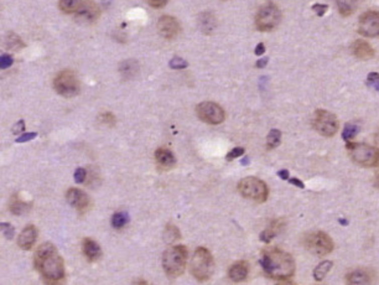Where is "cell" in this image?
Returning <instances> with one entry per match:
<instances>
[{"label":"cell","instance_id":"cell-1","mask_svg":"<svg viewBox=\"0 0 379 285\" xmlns=\"http://www.w3.org/2000/svg\"><path fill=\"white\" fill-rule=\"evenodd\" d=\"M260 264L264 274L274 280H287L295 273V262L294 258L285 250L276 247L263 250L260 258Z\"/></svg>","mask_w":379,"mask_h":285},{"label":"cell","instance_id":"cell-2","mask_svg":"<svg viewBox=\"0 0 379 285\" xmlns=\"http://www.w3.org/2000/svg\"><path fill=\"white\" fill-rule=\"evenodd\" d=\"M34 264L45 280L55 283L65 278V263L52 243H44L37 248Z\"/></svg>","mask_w":379,"mask_h":285},{"label":"cell","instance_id":"cell-3","mask_svg":"<svg viewBox=\"0 0 379 285\" xmlns=\"http://www.w3.org/2000/svg\"><path fill=\"white\" fill-rule=\"evenodd\" d=\"M187 263V249L185 246H173L162 254V268L169 278L175 279L185 271Z\"/></svg>","mask_w":379,"mask_h":285},{"label":"cell","instance_id":"cell-4","mask_svg":"<svg viewBox=\"0 0 379 285\" xmlns=\"http://www.w3.org/2000/svg\"><path fill=\"white\" fill-rule=\"evenodd\" d=\"M190 270L199 281L207 280L213 270V257L210 250L204 247L195 250L194 257L190 263Z\"/></svg>","mask_w":379,"mask_h":285},{"label":"cell","instance_id":"cell-5","mask_svg":"<svg viewBox=\"0 0 379 285\" xmlns=\"http://www.w3.org/2000/svg\"><path fill=\"white\" fill-rule=\"evenodd\" d=\"M347 150L349 156L356 164L365 167H373L379 165V153L375 148L359 143H347Z\"/></svg>","mask_w":379,"mask_h":285},{"label":"cell","instance_id":"cell-6","mask_svg":"<svg viewBox=\"0 0 379 285\" xmlns=\"http://www.w3.org/2000/svg\"><path fill=\"white\" fill-rule=\"evenodd\" d=\"M238 190L244 199L252 200V201L258 202V204L265 202L269 195L266 183L253 176L243 178L238 185Z\"/></svg>","mask_w":379,"mask_h":285},{"label":"cell","instance_id":"cell-7","mask_svg":"<svg viewBox=\"0 0 379 285\" xmlns=\"http://www.w3.org/2000/svg\"><path fill=\"white\" fill-rule=\"evenodd\" d=\"M312 127L322 137L331 138L338 132L340 123L333 113L325 109H317L312 117Z\"/></svg>","mask_w":379,"mask_h":285},{"label":"cell","instance_id":"cell-8","mask_svg":"<svg viewBox=\"0 0 379 285\" xmlns=\"http://www.w3.org/2000/svg\"><path fill=\"white\" fill-rule=\"evenodd\" d=\"M304 247L312 254L324 257L333 250V242L331 237L325 232H312L304 237Z\"/></svg>","mask_w":379,"mask_h":285},{"label":"cell","instance_id":"cell-9","mask_svg":"<svg viewBox=\"0 0 379 285\" xmlns=\"http://www.w3.org/2000/svg\"><path fill=\"white\" fill-rule=\"evenodd\" d=\"M281 20L279 8L274 3L269 2L264 4L258 10L257 17H255V26L259 31H270L279 25Z\"/></svg>","mask_w":379,"mask_h":285},{"label":"cell","instance_id":"cell-10","mask_svg":"<svg viewBox=\"0 0 379 285\" xmlns=\"http://www.w3.org/2000/svg\"><path fill=\"white\" fill-rule=\"evenodd\" d=\"M53 88L62 97H74L79 92V81L76 73L69 70H63L58 72L53 78Z\"/></svg>","mask_w":379,"mask_h":285},{"label":"cell","instance_id":"cell-11","mask_svg":"<svg viewBox=\"0 0 379 285\" xmlns=\"http://www.w3.org/2000/svg\"><path fill=\"white\" fill-rule=\"evenodd\" d=\"M196 113L201 121L208 124H220L224 121V111L213 102H202L196 107Z\"/></svg>","mask_w":379,"mask_h":285},{"label":"cell","instance_id":"cell-12","mask_svg":"<svg viewBox=\"0 0 379 285\" xmlns=\"http://www.w3.org/2000/svg\"><path fill=\"white\" fill-rule=\"evenodd\" d=\"M358 33L365 37H379L378 12H367L359 18Z\"/></svg>","mask_w":379,"mask_h":285},{"label":"cell","instance_id":"cell-13","mask_svg":"<svg viewBox=\"0 0 379 285\" xmlns=\"http://www.w3.org/2000/svg\"><path fill=\"white\" fill-rule=\"evenodd\" d=\"M101 15V9L94 2H87L74 13V19L77 23L88 25V24H93L97 21V19Z\"/></svg>","mask_w":379,"mask_h":285},{"label":"cell","instance_id":"cell-14","mask_svg":"<svg viewBox=\"0 0 379 285\" xmlns=\"http://www.w3.org/2000/svg\"><path fill=\"white\" fill-rule=\"evenodd\" d=\"M157 30H159L160 35L165 37V39L173 40L180 34L181 26L177 19L165 15V17H161L159 19V21H157Z\"/></svg>","mask_w":379,"mask_h":285},{"label":"cell","instance_id":"cell-15","mask_svg":"<svg viewBox=\"0 0 379 285\" xmlns=\"http://www.w3.org/2000/svg\"><path fill=\"white\" fill-rule=\"evenodd\" d=\"M66 199H67L68 204L79 212L87 211L90 206L89 196L79 188H69L66 194Z\"/></svg>","mask_w":379,"mask_h":285},{"label":"cell","instance_id":"cell-16","mask_svg":"<svg viewBox=\"0 0 379 285\" xmlns=\"http://www.w3.org/2000/svg\"><path fill=\"white\" fill-rule=\"evenodd\" d=\"M36 237H37V232L35 226L29 225L24 228L23 231L20 232L18 238V244L21 249L29 250L33 248V246L36 242Z\"/></svg>","mask_w":379,"mask_h":285},{"label":"cell","instance_id":"cell-17","mask_svg":"<svg viewBox=\"0 0 379 285\" xmlns=\"http://www.w3.org/2000/svg\"><path fill=\"white\" fill-rule=\"evenodd\" d=\"M351 50L357 58L363 61L369 60V58H372L373 56H374V50H373V47L370 46L367 41H364V40H356V41L352 44Z\"/></svg>","mask_w":379,"mask_h":285},{"label":"cell","instance_id":"cell-18","mask_svg":"<svg viewBox=\"0 0 379 285\" xmlns=\"http://www.w3.org/2000/svg\"><path fill=\"white\" fill-rule=\"evenodd\" d=\"M155 160L161 169L169 170L171 167L175 166L176 159L175 155L172 154V151H170L169 149L165 148H159L155 151Z\"/></svg>","mask_w":379,"mask_h":285},{"label":"cell","instance_id":"cell-19","mask_svg":"<svg viewBox=\"0 0 379 285\" xmlns=\"http://www.w3.org/2000/svg\"><path fill=\"white\" fill-rule=\"evenodd\" d=\"M248 274H249V265H248V263L244 262V260L234 263L233 265H231V268H229L228 270L229 278L233 281H236V283L245 280Z\"/></svg>","mask_w":379,"mask_h":285},{"label":"cell","instance_id":"cell-20","mask_svg":"<svg viewBox=\"0 0 379 285\" xmlns=\"http://www.w3.org/2000/svg\"><path fill=\"white\" fill-rule=\"evenodd\" d=\"M83 253L90 262H96L102 257V250H101L100 244L90 238H86L83 241Z\"/></svg>","mask_w":379,"mask_h":285},{"label":"cell","instance_id":"cell-21","mask_svg":"<svg viewBox=\"0 0 379 285\" xmlns=\"http://www.w3.org/2000/svg\"><path fill=\"white\" fill-rule=\"evenodd\" d=\"M216 25H217V21H216V18L213 14L205 12L204 14L200 15L199 26L204 34H207V35L212 34L213 31H215Z\"/></svg>","mask_w":379,"mask_h":285},{"label":"cell","instance_id":"cell-22","mask_svg":"<svg viewBox=\"0 0 379 285\" xmlns=\"http://www.w3.org/2000/svg\"><path fill=\"white\" fill-rule=\"evenodd\" d=\"M372 280V274L367 269H357L351 271L347 275V281L349 284H368Z\"/></svg>","mask_w":379,"mask_h":285},{"label":"cell","instance_id":"cell-23","mask_svg":"<svg viewBox=\"0 0 379 285\" xmlns=\"http://www.w3.org/2000/svg\"><path fill=\"white\" fill-rule=\"evenodd\" d=\"M361 2L362 0H336L338 12L343 17H349V15L353 14Z\"/></svg>","mask_w":379,"mask_h":285},{"label":"cell","instance_id":"cell-24","mask_svg":"<svg viewBox=\"0 0 379 285\" xmlns=\"http://www.w3.org/2000/svg\"><path fill=\"white\" fill-rule=\"evenodd\" d=\"M119 71H121L122 76L124 78L129 79L135 77V74L138 73L139 71V65L137 61L134 60H127L124 62L121 63V67H119Z\"/></svg>","mask_w":379,"mask_h":285},{"label":"cell","instance_id":"cell-25","mask_svg":"<svg viewBox=\"0 0 379 285\" xmlns=\"http://www.w3.org/2000/svg\"><path fill=\"white\" fill-rule=\"evenodd\" d=\"M86 2L87 0H60L58 5L61 12L66 14H74Z\"/></svg>","mask_w":379,"mask_h":285},{"label":"cell","instance_id":"cell-26","mask_svg":"<svg viewBox=\"0 0 379 285\" xmlns=\"http://www.w3.org/2000/svg\"><path fill=\"white\" fill-rule=\"evenodd\" d=\"M31 205L26 204V202L20 201L17 196L13 197L12 202H10V211L13 212L14 215H23L25 212H28L30 210Z\"/></svg>","mask_w":379,"mask_h":285},{"label":"cell","instance_id":"cell-27","mask_svg":"<svg viewBox=\"0 0 379 285\" xmlns=\"http://www.w3.org/2000/svg\"><path fill=\"white\" fill-rule=\"evenodd\" d=\"M331 268H332V262H330V260H324V262H321L316 268H315L314 278L316 279L317 281L324 280L325 276H326L328 271L331 270Z\"/></svg>","mask_w":379,"mask_h":285},{"label":"cell","instance_id":"cell-28","mask_svg":"<svg viewBox=\"0 0 379 285\" xmlns=\"http://www.w3.org/2000/svg\"><path fill=\"white\" fill-rule=\"evenodd\" d=\"M281 143V132L277 129H271L266 137V146L269 149L276 148Z\"/></svg>","mask_w":379,"mask_h":285},{"label":"cell","instance_id":"cell-29","mask_svg":"<svg viewBox=\"0 0 379 285\" xmlns=\"http://www.w3.org/2000/svg\"><path fill=\"white\" fill-rule=\"evenodd\" d=\"M128 220H129V216L125 214V212H117L112 217V226L114 228H122L124 227Z\"/></svg>","mask_w":379,"mask_h":285},{"label":"cell","instance_id":"cell-30","mask_svg":"<svg viewBox=\"0 0 379 285\" xmlns=\"http://www.w3.org/2000/svg\"><path fill=\"white\" fill-rule=\"evenodd\" d=\"M358 130H359V128L357 127L356 124L347 123L345 129H343V133H342L343 139H345L346 142H349V140H352L354 137H356L357 133H358Z\"/></svg>","mask_w":379,"mask_h":285},{"label":"cell","instance_id":"cell-31","mask_svg":"<svg viewBox=\"0 0 379 285\" xmlns=\"http://www.w3.org/2000/svg\"><path fill=\"white\" fill-rule=\"evenodd\" d=\"M164 236H165V238H166L167 242H173V241H177V239H180L181 234H180V231H178V228L176 227V226L169 225L166 227V230H165Z\"/></svg>","mask_w":379,"mask_h":285},{"label":"cell","instance_id":"cell-32","mask_svg":"<svg viewBox=\"0 0 379 285\" xmlns=\"http://www.w3.org/2000/svg\"><path fill=\"white\" fill-rule=\"evenodd\" d=\"M7 42H8V47H9V49L18 50V49H20V47H23V42L20 41V39H19L15 34L10 33L7 37Z\"/></svg>","mask_w":379,"mask_h":285},{"label":"cell","instance_id":"cell-33","mask_svg":"<svg viewBox=\"0 0 379 285\" xmlns=\"http://www.w3.org/2000/svg\"><path fill=\"white\" fill-rule=\"evenodd\" d=\"M188 63L186 62L183 58L180 57H173L171 61H170V67H172L173 70H181V68H186L187 67Z\"/></svg>","mask_w":379,"mask_h":285},{"label":"cell","instance_id":"cell-34","mask_svg":"<svg viewBox=\"0 0 379 285\" xmlns=\"http://www.w3.org/2000/svg\"><path fill=\"white\" fill-rule=\"evenodd\" d=\"M274 236H275V228H268V230L263 231L260 233V241L269 243L273 239Z\"/></svg>","mask_w":379,"mask_h":285},{"label":"cell","instance_id":"cell-35","mask_svg":"<svg viewBox=\"0 0 379 285\" xmlns=\"http://www.w3.org/2000/svg\"><path fill=\"white\" fill-rule=\"evenodd\" d=\"M2 231L8 239H12L14 237L15 228L10 223H2Z\"/></svg>","mask_w":379,"mask_h":285},{"label":"cell","instance_id":"cell-36","mask_svg":"<svg viewBox=\"0 0 379 285\" xmlns=\"http://www.w3.org/2000/svg\"><path fill=\"white\" fill-rule=\"evenodd\" d=\"M101 122H102L103 124L112 127V125H114V123H116V117H114L111 112H106V113H103L102 116H101Z\"/></svg>","mask_w":379,"mask_h":285},{"label":"cell","instance_id":"cell-37","mask_svg":"<svg viewBox=\"0 0 379 285\" xmlns=\"http://www.w3.org/2000/svg\"><path fill=\"white\" fill-rule=\"evenodd\" d=\"M243 154H244V149H243V148H234V149H232V150L229 151L228 154H227V160H229V161L233 160V159L242 156Z\"/></svg>","mask_w":379,"mask_h":285},{"label":"cell","instance_id":"cell-38","mask_svg":"<svg viewBox=\"0 0 379 285\" xmlns=\"http://www.w3.org/2000/svg\"><path fill=\"white\" fill-rule=\"evenodd\" d=\"M86 177H87V172L83 167H78V169L76 170V172H74V180H76V182H78V183L84 182Z\"/></svg>","mask_w":379,"mask_h":285},{"label":"cell","instance_id":"cell-39","mask_svg":"<svg viewBox=\"0 0 379 285\" xmlns=\"http://www.w3.org/2000/svg\"><path fill=\"white\" fill-rule=\"evenodd\" d=\"M12 65H13L12 56L3 55L2 56V60H0V67H2L3 70H5V68L10 67V66H12Z\"/></svg>","mask_w":379,"mask_h":285},{"label":"cell","instance_id":"cell-40","mask_svg":"<svg viewBox=\"0 0 379 285\" xmlns=\"http://www.w3.org/2000/svg\"><path fill=\"white\" fill-rule=\"evenodd\" d=\"M37 137V133H26V134L21 135L19 139H17V143H26L30 142V140L35 139Z\"/></svg>","mask_w":379,"mask_h":285},{"label":"cell","instance_id":"cell-41","mask_svg":"<svg viewBox=\"0 0 379 285\" xmlns=\"http://www.w3.org/2000/svg\"><path fill=\"white\" fill-rule=\"evenodd\" d=\"M167 2L169 0H146V3L153 8H164L167 4Z\"/></svg>","mask_w":379,"mask_h":285},{"label":"cell","instance_id":"cell-42","mask_svg":"<svg viewBox=\"0 0 379 285\" xmlns=\"http://www.w3.org/2000/svg\"><path fill=\"white\" fill-rule=\"evenodd\" d=\"M312 9L316 12V14L319 15V17H322V15L326 13V10L328 9L327 5H321V4H315L314 7H312Z\"/></svg>","mask_w":379,"mask_h":285},{"label":"cell","instance_id":"cell-43","mask_svg":"<svg viewBox=\"0 0 379 285\" xmlns=\"http://www.w3.org/2000/svg\"><path fill=\"white\" fill-rule=\"evenodd\" d=\"M24 129H25V123H24V121H19L18 123L13 127V133H14V134H19V133L24 132Z\"/></svg>","mask_w":379,"mask_h":285},{"label":"cell","instance_id":"cell-44","mask_svg":"<svg viewBox=\"0 0 379 285\" xmlns=\"http://www.w3.org/2000/svg\"><path fill=\"white\" fill-rule=\"evenodd\" d=\"M379 81V74L375 73V72H373V73H369L368 74V83L372 84V86H374L375 83Z\"/></svg>","mask_w":379,"mask_h":285},{"label":"cell","instance_id":"cell-45","mask_svg":"<svg viewBox=\"0 0 379 285\" xmlns=\"http://www.w3.org/2000/svg\"><path fill=\"white\" fill-rule=\"evenodd\" d=\"M264 51H265V46H264V44H258V46L255 47V55L257 56L263 55Z\"/></svg>","mask_w":379,"mask_h":285},{"label":"cell","instance_id":"cell-46","mask_svg":"<svg viewBox=\"0 0 379 285\" xmlns=\"http://www.w3.org/2000/svg\"><path fill=\"white\" fill-rule=\"evenodd\" d=\"M290 182L294 183V185L299 186V187H300V188H304V187H305V185H304V183L301 182L300 180H298V178H290Z\"/></svg>","mask_w":379,"mask_h":285},{"label":"cell","instance_id":"cell-47","mask_svg":"<svg viewBox=\"0 0 379 285\" xmlns=\"http://www.w3.org/2000/svg\"><path fill=\"white\" fill-rule=\"evenodd\" d=\"M279 174V176L282 178V180H288L289 178V171L288 170H281V171L277 172Z\"/></svg>","mask_w":379,"mask_h":285},{"label":"cell","instance_id":"cell-48","mask_svg":"<svg viewBox=\"0 0 379 285\" xmlns=\"http://www.w3.org/2000/svg\"><path fill=\"white\" fill-rule=\"evenodd\" d=\"M266 63H268V58H266V57L261 58V60H259L258 62H257V67H259V68L264 67V66H265Z\"/></svg>","mask_w":379,"mask_h":285},{"label":"cell","instance_id":"cell-49","mask_svg":"<svg viewBox=\"0 0 379 285\" xmlns=\"http://www.w3.org/2000/svg\"><path fill=\"white\" fill-rule=\"evenodd\" d=\"M374 186L379 190V170L375 172V175H374Z\"/></svg>","mask_w":379,"mask_h":285},{"label":"cell","instance_id":"cell-50","mask_svg":"<svg viewBox=\"0 0 379 285\" xmlns=\"http://www.w3.org/2000/svg\"><path fill=\"white\" fill-rule=\"evenodd\" d=\"M374 144H375V149H377L379 153V132L375 134V137H374Z\"/></svg>","mask_w":379,"mask_h":285},{"label":"cell","instance_id":"cell-51","mask_svg":"<svg viewBox=\"0 0 379 285\" xmlns=\"http://www.w3.org/2000/svg\"><path fill=\"white\" fill-rule=\"evenodd\" d=\"M243 164H244V165H245V164H248V158H245V159H244V161H243Z\"/></svg>","mask_w":379,"mask_h":285}]
</instances>
